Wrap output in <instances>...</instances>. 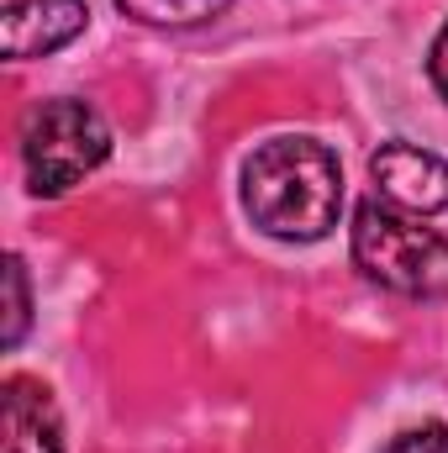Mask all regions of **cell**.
<instances>
[{
    "instance_id": "obj_1",
    "label": "cell",
    "mask_w": 448,
    "mask_h": 453,
    "mask_svg": "<svg viewBox=\"0 0 448 453\" xmlns=\"http://www.w3.org/2000/svg\"><path fill=\"white\" fill-rule=\"evenodd\" d=\"M243 211L280 242H317L343 211L337 153L317 137H269L243 164Z\"/></svg>"
},
{
    "instance_id": "obj_2",
    "label": "cell",
    "mask_w": 448,
    "mask_h": 453,
    "mask_svg": "<svg viewBox=\"0 0 448 453\" xmlns=\"http://www.w3.org/2000/svg\"><path fill=\"white\" fill-rule=\"evenodd\" d=\"M353 264L396 296L412 301L448 296V237L385 206L380 196L353 206Z\"/></svg>"
},
{
    "instance_id": "obj_3",
    "label": "cell",
    "mask_w": 448,
    "mask_h": 453,
    "mask_svg": "<svg viewBox=\"0 0 448 453\" xmlns=\"http://www.w3.org/2000/svg\"><path fill=\"white\" fill-rule=\"evenodd\" d=\"M112 153V127L90 101L58 96L42 101L21 127V164H27V185L37 196H64L74 190L90 169H101Z\"/></svg>"
},
{
    "instance_id": "obj_4",
    "label": "cell",
    "mask_w": 448,
    "mask_h": 453,
    "mask_svg": "<svg viewBox=\"0 0 448 453\" xmlns=\"http://www.w3.org/2000/svg\"><path fill=\"white\" fill-rule=\"evenodd\" d=\"M369 180L380 201L406 217H433L448 206V164L417 142H380V153L369 158Z\"/></svg>"
},
{
    "instance_id": "obj_5",
    "label": "cell",
    "mask_w": 448,
    "mask_h": 453,
    "mask_svg": "<svg viewBox=\"0 0 448 453\" xmlns=\"http://www.w3.org/2000/svg\"><path fill=\"white\" fill-rule=\"evenodd\" d=\"M90 11L85 0H11L5 5V58L27 64L42 53H58L85 32Z\"/></svg>"
},
{
    "instance_id": "obj_6",
    "label": "cell",
    "mask_w": 448,
    "mask_h": 453,
    "mask_svg": "<svg viewBox=\"0 0 448 453\" xmlns=\"http://www.w3.org/2000/svg\"><path fill=\"white\" fill-rule=\"evenodd\" d=\"M0 401H5V453H64L58 406L37 380L11 374Z\"/></svg>"
},
{
    "instance_id": "obj_7",
    "label": "cell",
    "mask_w": 448,
    "mask_h": 453,
    "mask_svg": "<svg viewBox=\"0 0 448 453\" xmlns=\"http://www.w3.org/2000/svg\"><path fill=\"white\" fill-rule=\"evenodd\" d=\"M132 21H148V27H196V21H212L222 16L232 0H116Z\"/></svg>"
},
{
    "instance_id": "obj_8",
    "label": "cell",
    "mask_w": 448,
    "mask_h": 453,
    "mask_svg": "<svg viewBox=\"0 0 448 453\" xmlns=\"http://www.w3.org/2000/svg\"><path fill=\"white\" fill-rule=\"evenodd\" d=\"M27 322H32L27 264L11 253V258H5V333H0V342H5V348H16V342H21V333H27Z\"/></svg>"
},
{
    "instance_id": "obj_9",
    "label": "cell",
    "mask_w": 448,
    "mask_h": 453,
    "mask_svg": "<svg viewBox=\"0 0 448 453\" xmlns=\"http://www.w3.org/2000/svg\"><path fill=\"white\" fill-rule=\"evenodd\" d=\"M380 453H448V427L444 422H428V427H412L401 438H390Z\"/></svg>"
},
{
    "instance_id": "obj_10",
    "label": "cell",
    "mask_w": 448,
    "mask_h": 453,
    "mask_svg": "<svg viewBox=\"0 0 448 453\" xmlns=\"http://www.w3.org/2000/svg\"><path fill=\"white\" fill-rule=\"evenodd\" d=\"M428 74H433L438 96L448 101V21H444V32L433 37V53H428Z\"/></svg>"
}]
</instances>
